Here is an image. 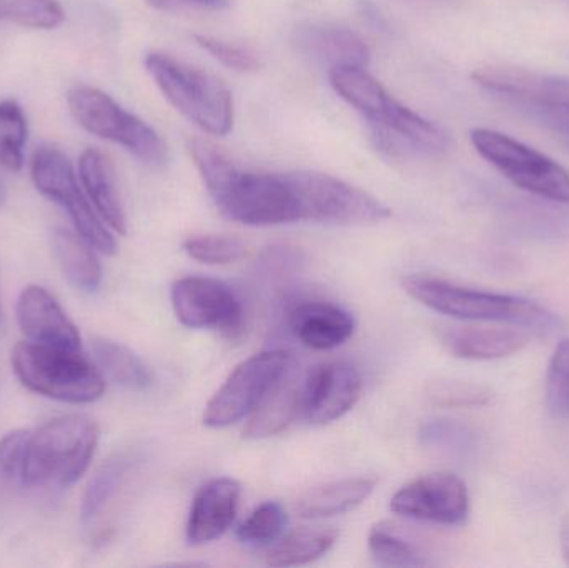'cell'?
<instances>
[{
	"label": "cell",
	"instance_id": "6da1fadb",
	"mask_svg": "<svg viewBox=\"0 0 569 568\" xmlns=\"http://www.w3.org/2000/svg\"><path fill=\"white\" fill-rule=\"evenodd\" d=\"M99 426L82 413L59 417L29 434L23 449L22 486L67 489L89 470L99 444Z\"/></svg>",
	"mask_w": 569,
	"mask_h": 568
},
{
	"label": "cell",
	"instance_id": "7a4b0ae2",
	"mask_svg": "<svg viewBox=\"0 0 569 568\" xmlns=\"http://www.w3.org/2000/svg\"><path fill=\"white\" fill-rule=\"evenodd\" d=\"M403 289L421 306L453 319L511 323L541 330L560 327L557 313L517 296L468 289L430 276L405 277Z\"/></svg>",
	"mask_w": 569,
	"mask_h": 568
},
{
	"label": "cell",
	"instance_id": "3957f363",
	"mask_svg": "<svg viewBox=\"0 0 569 568\" xmlns=\"http://www.w3.org/2000/svg\"><path fill=\"white\" fill-rule=\"evenodd\" d=\"M146 67L170 106L202 132L223 137L233 129L232 92L219 77L163 52H150Z\"/></svg>",
	"mask_w": 569,
	"mask_h": 568
},
{
	"label": "cell",
	"instance_id": "277c9868",
	"mask_svg": "<svg viewBox=\"0 0 569 568\" xmlns=\"http://www.w3.org/2000/svg\"><path fill=\"white\" fill-rule=\"evenodd\" d=\"M13 373L30 392L66 403H92L106 392L96 363L73 350L19 342L10 353Z\"/></svg>",
	"mask_w": 569,
	"mask_h": 568
},
{
	"label": "cell",
	"instance_id": "5b68a950",
	"mask_svg": "<svg viewBox=\"0 0 569 568\" xmlns=\"http://www.w3.org/2000/svg\"><path fill=\"white\" fill-rule=\"evenodd\" d=\"M67 102L73 119L87 132L119 143L153 169H162L169 162V150L159 132L119 106L109 93L96 87L77 86L67 96Z\"/></svg>",
	"mask_w": 569,
	"mask_h": 568
},
{
	"label": "cell",
	"instance_id": "8992f818",
	"mask_svg": "<svg viewBox=\"0 0 569 568\" xmlns=\"http://www.w3.org/2000/svg\"><path fill=\"white\" fill-rule=\"evenodd\" d=\"M300 222L333 223V226H371L391 216L385 206L367 190L328 173L297 170L288 172Z\"/></svg>",
	"mask_w": 569,
	"mask_h": 568
},
{
	"label": "cell",
	"instance_id": "52a82bcc",
	"mask_svg": "<svg viewBox=\"0 0 569 568\" xmlns=\"http://www.w3.org/2000/svg\"><path fill=\"white\" fill-rule=\"evenodd\" d=\"M471 143L515 186L541 199L569 206V172L557 160L497 130L475 129Z\"/></svg>",
	"mask_w": 569,
	"mask_h": 568
},
{
	"label": "cell",
	"instance_id": "ba28073f",
	"mask_svg": "<svg viewBox=\"0 0 569 568\" xmlns=\"http://www.w3.org/2000/svg\"><path fill=\"white\" fill-rule=\"evenodd\" d=\"M32 180L37 190L67 210L77 233L103 256L117 252V240L77 182L72 162L59 147L43 146L33 153Z\"/></svg>",
	"mask_w": 569,
	"mask_h": 568
},
{
	"label": "cell",
	"instance_id": "9c48e42d",
	"mask_svg": "<svg viewBox=\"0 0 569 568\" xmlns=\"http://www.w3.org/2000/svg\"><path fill=\"white\" fill-rule=\"evenodd\" d=\"M213 202L223 216L246 226L300 222L288 172H247L239 169Z\"/></svg>",
	"mask_w": 569,
	"mask_h": 568
},
{
	"label": "cell",
	"instance_id": "30bf717a",
	"mask_svg": "<svg viewBox=\"0 0 569 568\" xmlns=\"http://www.w3.org/2000/svg\"><path fill=\"white\" fill-rule=\"evenodd\" d=\"M290 362L284 350H266L243 360L207 403L203 423L210 429H226L246 419Z\"/></svg>",
	"mask_w": 569,
	"mask_h": 568
},
{
	"label": "cell",
	"instance_id": "8fae6325",
	"mask_svg": "<svg viewBox=\"0 0 569 568\" xmlns=\"http://www.w3.org/2000/svg\"><path fill=\"white\" fill-rule=\"evenodd\" d=\"M391 512L420 522L461 526L470 514L467 484L450 472L418 477L401 487L390 502Z\"/></svg>",
	"mask_w": 569,
	"mask_h": 568
},
{
	"label": "cell",
	"instance_id": "7c38bea8",
	"mask_svg": "<svg viewBox=\"0 0 569 568\" xmlns=\"http://www.w3.org/2000/svg\"><path fill=\"white\" fill-rule=\"evenodd\" d=\"M177 319L189 329L232 332L243 320V307L232 287L210 277H182L172 286Z\"/></svg>",
	"mask_w": 569,
	"mask_h": 568
},
{
	"label": "cell",
	"instance_id": "4fadbf2b",
	"mask_svg": "<svg viewBox=\"0 0 569 568\" xmlns=\"http://www.w3.org/2000/svg\"><path fill=\"white\" fill-rule=\"evenodd\" d=\"M371 142L390 159L435 156L447 150L448 136L431 120L391 99L381 116L368 119Z\"/></svg>",
	"mask_w": 569,
	"mask_h": 568
},
{
	"label": "cell",
	"instance_id": "5bb4252c",
	"mask_svg": "<svg viewBox=\"0 0 569 568\" xmlns=\"http://www.w3.org/2000/svg\"><path fill=\"white\" fill-rule=\"evenodd\" d=\"M17 322L33 343L80 352L82 339L56 297L40 286H27L16 306Z\"/></svg>",
	"mask_w": 569,
	"mask_h": 568
},
{
	"label": "cell",
	"instance_id": "9a60e30c",
	"mask_svg": "<svg viewBox=\"0 0 569 568\" xmlns=\"http://www.w3.org/2000/svg\"><path fill=\"white\" fill-rule=\"evenodd\" d=\"M361 377L348 362H331L308 369V396L305 417L323 426L341 419L360 399Z\"/></svg>",
	"mask_w": 569,
	"mask_h": 568
},
{
	"label": "cell",
	"instance_id": "2e32d148",
	"mask_svg": "<svg viewBox=\"0 0 569 568\" xmlns=\"http://www.w3.org/2000/svg\"><path fill=\"white\" fill-rule=\"evenodd\" d=\"M308 396V370L300 372L293 362L287 367L269 392L250 413L243 429L247 439H267L283 432L288 426L305 416Z\"/></svg>",
	"mask_w": 569,
	"mask_h": 568
},
{
	"label": "cell",
	"instance_id": "e0dca14e",
	"mask_svg": "<svg viewBox=\"0 0 569 568\" xmlns=\"http://www.w3.org/2000/svg\"><path fill=\"white\" fill-rule=\"evenodd\" d=\"M242 486L229 477L210 480L200 487L187 522V540L203 546L220 539L232 527L239 512Z\"/></svg>",
	"mask_w": 569,
	"mask_h": 568
},
{
	"label": "cell",
	"instance_id": "ac0fdd59",
	"mask_svg": "<svg viewBox=\"0 0 569 568\" xmlns=\"http://www.w3.org/2000/svg\"><path fill=\"white\" fill-rule=\"evenodd\" d=\"M473 80L498 99H527L569 107L568 77L543 76L517 67H483Z\"/></svg>",
	"mask_w": 569,
	"mask_h": 568
},
{
	"label": "cell",
	"instance_id": "d6986e66",
	"mask_svg": "<svg viewBox=\"0 0 569 568\" xmlns=\"http://www.w3.org/2000/svg\"><path fill=\"white\" fill-rule=\"evenodd\" d=\"M290 326L295 337L308 349L331 350L343 346L355 332L353 317L323 300H307L291 309Z\"/></svg>",
	"mask_w": 569,
	"mask_h": 568
},
{
	"label": "cell",
	"instance_id": "ffe728a7",
	"mask_svg": "<svg viewBox=\"0 0 569 568\" xmlns=\"http://www.w3.org/2000/svg\"><path fill=\"white\" fill-rule=\"evenodd\" d=\"M297 46L305 56L335 67H367L370 47L353 30L338 26H308L297 32Z\"/></svg>",
	"mask_w": 569,
	"mask_h": 568
},
{
	"label": "cell",
	"instance_id": "44dd1931",
	"mask_svg": "<svg viewBox=\"0 0 569 568\" xmlns=\"http://www.w3.org/2000/svg\"><path fill=\"white\" fill-rule=\"evenodd\" d=\"M79 177L83 190L103 222L113 232L126 236L127 216L117 187L112 163L97 149L83 150L79 160Z\"/></svg>",
	"mask_w": 569,
	"mask_h": 568
},
{
	"label": "cell",
	"instance_id": "7402d4cb",
	"mask_svg": "<svg viewBox=\"0 0 569 568\" xmlns=\"http://www.w3.org/2000/svg\"><path fill=\"white\" fill-rule=\"evenodd\" d=\"M441 342L458 359L497 360L523 350L530 337L518 330L463 327L445 330Z\"/></svg>",
	"mask_w": 569,
	"mask_h": 568
},
{
	"label": "cell",
	"instance_id": "603a6c76",
	"mask_svg": "<svg viewBox=\"0 0 569 568\" xmlns=\"http://www.w3.org/2000/svg\"><path fill=\"white\" fill-rule=\"evenodd\" d=\"M377 486V480L368 477L337 480L307 490L298 499L295 510L303 519H330L343 516L355 507L361 506Z\"/></svg>",
	"mask_w": 569,
	"mask_h": 568
},
{
	"label": "cell",
	"instance_id": "cb8c5ba5",
	"mask_svg": "<svg viewBox=\"0 0 569 568\" xmlns=\"http://www.w3.org/2000/svg\"><path fill=\"white\" fill-rule=\"evenodd\" d=\"M53 257L63 277L82 292H96L102 282V266L97 259V250L79 233L56 230L52 237Z\"/></svg>",
	"mask_w": 569,
	"mask_h": 568
},
{
	"label": "cell",
	"instance_id": "d4e9b609",
	"mask_svg": "<svg viewBox=\"0 0 569 568\" xmlns=\"http://www.w3.org/2000/svg\"><path fill=\"white\" fill-rule=\"evenodd\" d=\"M328 77L335 92L358 110L365 120L381 116L393 99L367 67H335Z\"/></svg>",
	"mask_w": 569,
	"mask_h": 568
},
{
	"label": "cell",
	"instance_id": "484cf974",
	"mask_svg": "<svg viewBox=\"0 0 569 568\" xmlns=\"http://www.w3.org/2000/svg\"><path fill=\"white\" fill-rule=\"evenodd\" d=\"M333 527H303L273 544L267 554V564L272 567H295L315 562L330 552L337 542Z\"/></svg>",
	"mask_w": 569,
	"mask_h": 568
},
{
	"label": "cell",
	"instance_id": "4316f807",
	"mask_svg": "<svg viewBox=\"0 0 569 568\" xmlns=\"http://www.w3.org/2000/svg\"><path fill=\"white\" fill-rule=\"evenodd\" d=\"M93 360L106 379L126 389L143 390L152 383L149 367L122 343L93 339Z\"/></svg>",
	"mask_w": 569,
	"mask_h": 568
},
{
	"label": "cell",
	"instance_id": "83f0119b",
	"mask_svg": "<svg viewBox=\"0 0 569 568\" xmlns=\"http://www.w3.org/2000/svg\"><path fill=\"white\" fill-rule=\"evenodd\" d=\"M130 466H132V460L129 457L113 456L93 474L89 487L83 494L82 507H80V516H82V522L86 526L96 522L97 517L112 502L113 497L122 486L123 479H126L127 472H129Z\"/></svg>",
	"mask_w": 569,
	"mask_h": 568
},
{
	"label": "cell",
	"instance_id": "f1b7e54d",
	"mask_svg": "<svg viewBox=\"0 0 569 568\" xmlns=\"http://www.w3.org/2000/svg\"><path fill=\"white\" fill-rule=\"evenodd\" d=\"M27 119L16 100L0 102V166L17 172L23 166Z\"/></svg>",
	"mask_w": 569,
	"mask_h": 568
},
{
	"label": "cell",
	"instance_id": "f546056e",
	"mask_svg": "<svg viewBox=\"0 0 569 568\" xmlns=\"http://www.w3.org/2000/svg\"><path fill=\"white\" fill-rule=\"evenodd\" d=\"M368 549L377 562L388 567H423L428 564L411 544L401 539L387 524H377L370 530Z\"/></svg>",
	"mask_w": 569,
	"mask_h": 568
},
{
	"label": "cell",
	"instance_id": "4dcf8cb0",
	"mask_svg": "<svg viewBox=\"0 0 569 568\" xmlns=\"http://www.w3.org/2000/svg\"><path fill=\"white\" fill-rule=\"evenodd\" d=\"M425 393L430 403L445 409L483 407L493 399V392L487 386L453 379L433 380L428 383Z\"/></svg>",
	"mask_w": 569,
	"mask_h": 568
},
{
	"label": "cell",
	"instance_id": "1f68e13d",
	"mask_svg": "<svg viewBox=\"0 0 569 568\" xmlns=\"http://www.w3.org/2000/svg\"><path fill=\"white\" fill-rule=\"evenodd\" d=\"M284 526L287 514L283 507L279 502H266L237 529V539L247 546H272L282 536Z\"/></svg>",
	"mask_w": 569,
	"mask_h": 568
},
{
	"label": "cell",
	"instance_id": "d6a6232c",
	"mask_svg": "<svg viewBox=\"0 0 569 568\" xmlns=\"http://www.w3.org/2000/svg\"><path fill=\"white\" fill-rule=\"evenodd\" d=\"M183 250L197 262L207 263V266H229L246 257L247 246L237 237L206 233V236L189 237L183 242Z\"/></svg>",
	"mask_w": 569,
	"mask_h": 568
},
{
	"label": "cell",
	"instance_id": "836d02e7",
	"mask_svg": "<svg viewBox=\"0 0 569 568\" xmlns=\"http://www.w3.org/2000/svg\"><path fill=\"white\" fill-rule=\"evenodd\" d=\"M63 10L57 0H9L2 3L0 19L26 29L50 30L63 22Z\"/></svg>",
	"mask_w": 569,
	"mask_h": 568
},
{
	"label": "cell",
	"instance_id": "e575fe53",
	"mask_svg": "<svg viewBox=\"0 0 569 568\" xmlns=\"http://www.w3.org/2000/svg\"><path fill=\"white\" fill-rule=\"evenodd\" d=\"M547 407L558 419L569 417V339L558 343L548 367Z\"/></svg>",
	"mask_w": 569,
	"mask_h": 568
},
{
	"label": "cell",
	"instance_id": "d590c367",
	"mask_svg": "<svg viewBox=\"0 0 569 568\" xmlns=\"http://www.w3.org/2000/svg\"><path fill=\"white\" fill-rule=\"evenodd\" d=\"M29 432L13 430L0 440V500L22 484L23 449Z\"/></svg>",
	"mask_w": 569,
	"mask_h": 568
},
{
	"label": "cell",
	"instance_id": "8d00e7d4",
	"mask_svg": "<svg viewBox=\"0 0 569 568\" xmlns=\"http://www.w3.org/2000/svg\"><path fill=\"white\" fill-rule=\"evenodd\" d=\"M193 39L213 59L219 60L222 66L229 67V69L237 70V72H257L262 66L257 53L247 49V47L226 42V40L210 36H196Z\"/></svg>",
	"mask_w": 569,
	"mask_h": 568
},
{
	"label": "cell",
	"instance_id": "74e56055",
	"mask_svg": "<svg viewBox=\"0 0 569 568\" xmlns=\"http://www.w3.org/2000/svg\"><path fill=\"white\" fill-rule=\"evenodd\" d=\"M153 9L163 12H177V10H223L230 6V0H146Z\"/></svg>",
	"mask_w": 569,
	"mask_h": 568
},
{
	"label": "cell",
	"instance_id": "f35d334b",
	"mask_svg": "<svg viewBox=\"0 0 569 568\" xmlns=\"http://www.w3.org/2000/svg\"><path fill=\"white\" fill-rule=\"evenodd\" d=\"M560 540L565 562L569 566V514L563 517V520H561Z\"/></svg>",
	"mask_w": 569,
	"mask_h": 568
}]
</instances>
